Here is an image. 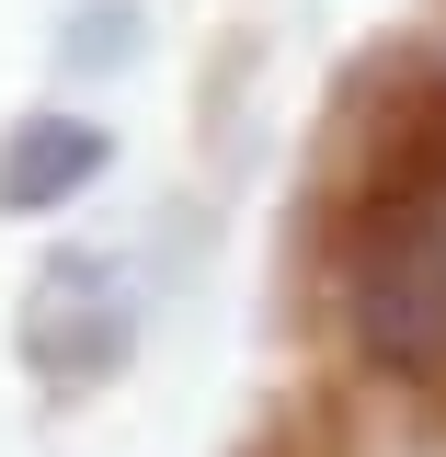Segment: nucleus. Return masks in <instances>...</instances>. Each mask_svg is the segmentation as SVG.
I'll return each instance as SVG.
<instances>
[{
    "label": "nucleus",
    "mask_w": 446,
    "mask_h": 457,
    "mask_svg": "<svg viewBox=\"0 0 446 457\" xmlns=\"http://www.w3.org/2000/svg\"><path fill=\"white\" fill-rule=\"evenodd\" d=\"M35 366H46L57 389H92V378H114V354H126V309H114V275L104 263H57L46 286H35Z\"/></svg>",
    "instance_id": "obj_1"
},
{
    "label": "nucleus",
    "mask_w": 446,
    "mask_h": 457,
    "mask_svg": "<svg viewBox=\"0 0 446 457\" xmlns=\"http://www.w3.org/2000/svg\"><path fill=\"white\" fill-rule=\"evenodd\" d=\"M92 171H104V126H80V114H35V126L0 149V206H12V218L69 206Z\"/></svg>",
    "instance_id": "obj_2"
}]
</instances>
